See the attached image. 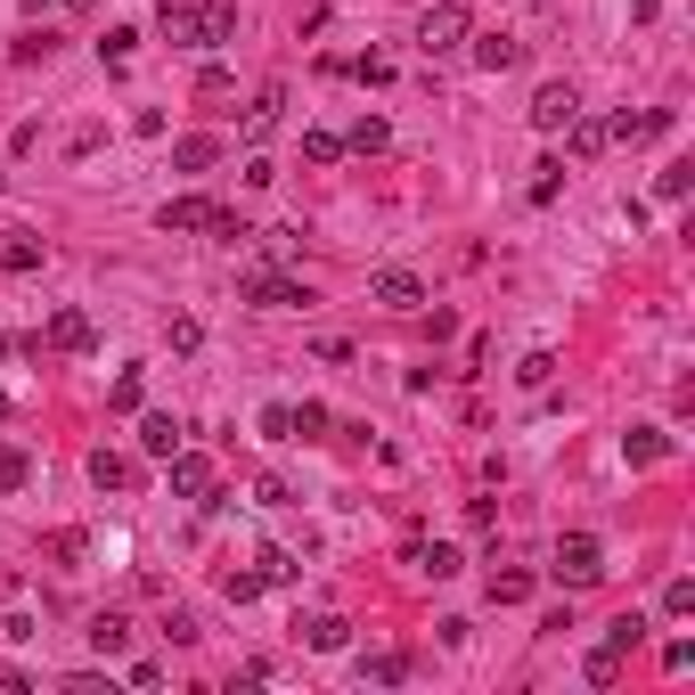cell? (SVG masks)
<instances>
[{
    "label": "cell",
    "mask_w": 695,
    "mask_h": 695,
    "mask_svg": "<svg viewBox=\"0 0 695 695\" xmlns=\"http://www.w3.org/2000/svg\"><path fill=\"white\" fill-rule=\"evenodd\" d=\"M147 402V385H139V369H123L115 385H107V409H139Z\"/></svg>",
    "instance_id": "cell-31"
},
{
    "label": "cell",
    "mask_w": 695,
    "mask_h": 695,
    "mask_svg": "<svg viewBox=\"0 0 695 695\" xmlns=\"http://www.w3.org/2000/svg\"><path fill=\"white\" fill-rule=\"evenodd\" d=\"M0 188H9V173H0Z\"/></svg>",
    "instance_id": "cell-45"
},
{
    "label": "cell",
    "mask_w": 695,
    "mask_h": 695,
    "mask_svg": "<svg viewBox=\"0 0 695 695\" xmlns=\"http://www.w3.org/2000/svg\"><path fill=\"white\" fill-rule=\"evenodd\" d=\"M581 680H589V687H614V680H622V646H598V655L581 663Z\"/></svg>",
    "instance_id": "cell-24"
},
{
    "label": "cell",
    "mask_w": 695,
    "mask_h": 695,
    "mask_svg": "<svg viewBox=\"0 0 695 695\" xmlns=\"http://www.w3.org/2000/svg\"><path fill=\"white\" fill-rule=\"evenodd\" d=\"M156 229H164V238H197V229H205V238H255V229L229 214V205H214V197H164Z\"/></svg>",
    "instance_id": "cell-1"
},
{
    "label": "cell",
    "mask_w": 695,
    "mask_h": 695,
    "mask_svg": "<svg viewBox=\"0 0 695 695\" xmlns=\"http://www.w3.org/2000/svg\"><path fill=\"white\" fill-rule=\"evenodd\" d=\"M0 361H9V335H0Z\"/></svg>",
    "instance_id": "cell-43"
},
{
    "label": "cell",
    "mask_w": 695,
    "mask_h": 695,
    "mask_svg": "<svg viewBox=\"0 0 695 695\" xmlns=\"http://www.w3.org/2000/svg\"><path fill=\"white\" fill-rule=\"evenodd\" d=\"M687 180H695V173H687V164H671V173L655 180V197H671V205H680V197H687Z\"/></svg>",
    "instance_id": "cell-41"
},
{
    "label": "cell",
    "mask_w": 695,
    "mask_h": 695,
    "mask_svg": "<svg viewBox=\"0 0 695 695\" xmlns=\"http://www.w3.org/2000/svg\"><path fill=\"white\" fill-rule=\"evenodd\" d=\"M255 573H262V589H287L294 573H303V564H294L287 549H262V557H255Z\"/></svg>",
    "instance_id": "cell-23"
},
{
    "label": "cell",
    "mask_w": 695,
    "mask_h": 695,
    "mask_svg": "<svg viewBox=\"0 0 695 695\" xmlns=\"http://www.w3.org/2000/svg\"><path fill=\"white\" fill-rule=\"evenodd\" d=\"M564 132H573V156H598V147H605V123L598 115H573Z\"/></svg>",
    "instance_id": "cell-29"
},
{
    "label": "cell",
    "mask_w": 695,
    "mask_h": 695,
    "mask_svg": "<svg viewBox=\"0 0 695 695\" xmlns=\"http://www.w3.org/2000/svg\"><path fill=\"white\" fill-rule=\"evenodd\" d=\"M262 442H294V402H270L262 409Z\"/></svg>",
    "instance_id": "cell-33"
},
{
    "label": "cell",
    "mask_w": 695,
    "mask_h": 695,
    "mask_svg": "<svg viewBox=\"0 0 695 695\" xmlns=\"http://www.w3.org/2000/svg\"><path fill=\"white\" fill-rule=\"evenodd\" d=\"M0 417H9V393H0Z\"/></svg>",
    "instance_id": "cell-44"
},
{
    "label": "cell",
    "mask_w": 695,
    "mask_h": 695,
    "mask_svg": "<svg viewBox=\"0 0 695 695\" xmlns=\"http://www.w3.org/2000/svg\"><path fill=\"white\" fill-rule=\"evenodd\" d=\"M173 164H180V173H214V164H221V139H214V132H188V139L173 147Z\"/></svg>",
    "instance_id": "cell-17"
},
{
    "label": "cell",
    "mask_w": 695,
    "mask_h": 695,
    "mask_svg": "<svg viewBox=\"0 0 695 695\" xmlns=\"http://www.w3.org/2000/svg\"><path fill=\"white\" fill-rule=\"evenodd\" d=\"M139 450H147V458H173V450H180V417L147 409V417H139Z\"/></svg>",
    "instance_id": "cell-13"
},
{
    "label": "cell",
    "mask_w": 695,
    "mask_h": 695,
    "mask_svg": "<svg viewBox=\"0 0 695 695\" xmlns=\"http://www.w3.org/2000/svg\"><path fill=\"white\" fill-rule=\"evenodd\" d=\"M467 58L483 74H508V66H523V41L516 33H467Z\"/></svg>",
    "instance_id": "cell-7"
},
{
    "label": "cell",
    "mask_w": 695,
    "mask_h": 695,
    "mask_svg": "<svg viewBox=\"0 0 695 695\" xmlns=\"http://www.w3.org/2000/svg\"><path fill=\"white\" fill-rule=\"evenodd\" d=\"M156 25L173 50H197V0H156Z\"/></svg>",
    "instance_id": "cell-10"
},
{
    "label": "cell",
    "mask_w": 695,
    "mask_h": 695,
    "mask_svg": "<svg viewBox=\"0 0 695 695\" xmlns=\"http://www.w3.org/2000/svg\"><path fill=\"white\" fill-rule=\"evenodd\" d=\"M369 303H385V311H417V303H426V279H417V270H376V279H369Z\"/></svg>",
    "instance_id": "cell-6"
},
{
    "label": "cell",
    "mask_w": 695,
    "mask_h": 695,
    "mask_svg": "<svg viewBox=\"0 0 695 695\" xmlns=\"http://www.w3.org/2000/svg\"><path fill=\"white\" fill-rule=\"evenodd\" d=\"M549 573L564 581V589H589V581H605V540L598 532H564L557 540V564Z\"/></svg>",
    "instance_id": "cell-3"
},
{
    "label": "cell",
    "mask_w": 695,
    "mask_h": 695,
    "mask_svg": "<svg viewBox=\"0 0 695 695\" xmlns=\"http://www.w3.org/2000/svg\"><path fill=\"white\" fill-rule=\"evenodd\" d=\"M132 50H139V33H132V25H107V41H98V58H107V66H123Z\"/></svg>",
    "instance_id": "cell-34"
},
{
    "label": "cell",
    "mask_w": 695,
    "mask_h": 695,
    "mask_svg": "<svg viewBox=\"0 0 695 695\" xmlns=\"http://www.w3.org/2000/svg\"><path fill=\"white\" fill-rule=\"evenodd\" d=\"M573 115H581V91H573V82H540V91H532V132H564Z\"/></svg>",
    "instance_id": "cell-5"
},
{
    "label": "cell",
    "mask_w": 695,
    "mask_h": 695,
    "mask_svg": "<svg viewBox=\"0 0 695 695\" xmlns=\"http://www.w3.org/2000/svg\"><path fill=\"white\" fill-rule=\"evenodd\" d=\"M303 646H311V655H344V646H352V622H344V614H320V622L303 630Z\"/></svg>",
    "instance_id": "cell-18"
},
{
    "label": "cell",
    "mask_w": 695,
    "mask_h": 695,
    "mask_svg": "<svg viewBox=\"0 0 695 695\" xmlns=\"http://www.w3.org/2000/svg\"><path fill=\"white\" fill-rule=\"evenodd\" d=\"M663 614H671V622H680V614H695V581H687V573L663 589Z\"/></svg>",
    "instance_id": "cell-37"
},
{
    "label": "cell",
    "mask_w": 695,
    "mask_h": 695,
    "mask_svg": "<svg viewBox=\"0 0 695 695\" xmlns=\"http://www.w3.org/2000/svg\"><path fill=\"white\" fill-rule=\"evenodd\" d=\"M328 434H335V417L320 402H294V442H328Z\"/></svg>",
    "instance_id": "cell-22"
},
{
    "label": "cell",
    "mask_w": 695,
    "mask_h": 695,
    "mask_svg": "<svg viewBox=\"0 0 695 695\" xmlns=\"http://www.w3.org/2000/svg\"><path fill=\"white\" fill-rule=\"evenodd\" d=\"M516 385H523V393H549V385H557V352H523V361H516Z\"/></svg>",
    "instance_id": "cell-20"
},
{
    "label": "cell",
    "mask_w": 695,
    "mask_h": 695,
    "mask_svg": "<svg viewBox=\"0 0 695 695\" xmlns=\"http://www.w3.org/2000/svg\"><path fill=\"white\" fill-rule=\"evenodd\" d=\"M41 9H74V0H25V17H41Z\"/></svg>",
    "instance_id": "cell-42"
},
{
    "label": "cell",
    "mask_w": 695,
    "mask_h": 695,
    "mask_svg": "<svg viewBox=\"0 0 695 695\" xmlns=\"http://www.w3.org/2000/svg\"><path fill=\"white\" fill-rule=\"evenodd\" d=\"M50 557H58V573H74V564L91 557V540H82V532H50Z\"/></svg>",
    "instance_id": "cell-30"
},
{
    "label": "cell",
    "mask_w": 695,
    "mask_h": 695,
    "mask_svg": "<svg viewBox=\"0 0 695 695\" xmlns=\"http://www.w3.org/2000/svg\"><path fill=\"white\" fill-rule=\"evenodd\" d=\"M361 680H376V687L409 680V655H361Z\"/></svg>",
    "instance_id": "cell-27"
},
{
    "label": "cell",
    "mask_w": 695,
    "mask_h": 695,
    "mask_svg": "<svg viewBox=\"0 0 695 695\" xmlns=\"http://www.w3.org/2000/svg\"><path fill=\"white\" fill-rule=\"evenodd\" d=\"M352 74H361L369 91H385V82H393V58H376V50H369V58H361V66H352Z\"/></svg>",
    "instance_id": "cell-40"
},
{
    "label": "cell",
    "mask_w": 695,
    "mask_h": 695,
    "mask_svg": "<svg viewBox=\"0 0 695 695\" xmlns=\"http://www.w3.org/2000/svg\"><path fill=\"white\" fill-rule=\"evenodd\" d=\"M9 50H17V58H25V66H41V58H50V50H58V41H50V25H41V17H33V25H25V33H17V41H9Z\"/></svg>",
    "instance_id": "cell-25"
},
{
    "label": "cell",
    "mask_w": 695,
    "mask_h": 695,
    "mask_svg": "<svg viewBox=\"0 0 695 695\" xmlns=\"http://www.w3.org/2000/svg\"><path fill=\"white\" fill-rule=\"evenodd\" d=\"M557 188H564V164L540 156V164H532V205H557Z\"/></svg>",
    "instance_id": "cell-26"
},
{
    "label": "cell",
    "mask_w": 695,
    "mask_h": 695,
    "mask_svg": "<svg viewBox=\"0 0 695 695\" xmlns=\"http://www.w3.org/2000/svg\"><path fill=\"white\" fill-rule=\"evenodd\" d=\"M279 107H287V82H262L255 107H246V147H262L270 132H279Z\"/></svg>",
    "instance_id": "cell-9"
},
{
    "label": "cell",
    "mask_w": 695,
    "mask_h": 695,
    "mask_svg": "<svg viewBox=\"0 0 695 695\" xmlns=\"http://www.w3.org/2000/svg\"><path fill=\"white\" fill-rule=\"evenodd\" d=\"M0 270H17V279H33V270H41V238H9V246H0Z\"/></svg>",
    "instance_id": "cell-21"
},
{
    "label": "cell",
    "mask_w": 695,
    "mask_h": 695,
    "mask_svg": "<svg viewBox=\"0 0 695 695\" xmlns=\"http://www.w3.org/2000/svg\"><path fill=\"white\" fill-rule=\"evenodd\" d=\"M335 156H344V139H335V132H303V164H335Z\"/></svg>",
    "instance_id": "cell-36"
},
{
    "label": "cell",
    "mask_w": 695,
    "mask_h": 695,
    "mask_svg": "<svg viewBox=\"0 0 695 695\" xmlns=\"http://www.w3.org/2000/svg\"><path fill=\"white\" fill-rule=\"evenodd\" d=\"M221 598L229 605H255L262 598V573H221Z\"/></svg>",
    "instance_id": "cell-35"
},
{
    "label": "cell",
    "mask_w": 695,
    "mask_h": 695,
    "mask_svg": "<svg viewBox=\"0 0 695 695\" xmlns=\"http://www.w3.org/2000/svg\"><path fill=\"white\" fill-rule=\"evenodd\" d=\"M532 589H540V581L523 573V564H499V557H491V605H523Z\"/></svg>",
    "instance_id": "cell-16"
},
{
    "label": "cell",
    "mask_w": 695,
    "mask_h": 695,
    "mask_svg": "<svg viewBox=\"0 0 695 695\" xmlns=\"http://www.w3.org/2000/svg\"><path fill=\"white\" fill-rule=\"evenodd\" d=\"M467 33H475V9H467V0H434V9L417 17V50H426V58L467 50Z\"/></svg>",
    "instance_id": "cell-2"
},
{
    "label": "cell",
    "mask_w": 695,
    "mask_h": 695,
    "mask_svg": "<svg viewBox=\"0 0 695 695\" xmlns=\"http://www.w3.org/2000/svg\"><path fill=\"white\" fill-rule=\"evenodd\" d=\"M238 294H246L255 311H311V287H303V279H287V270H246Z\"/></svg>",
    "instance_id": "cell-4"
},
{
    "label": "cell",
    "mask_w": 695,
    "mask_h": 695,
    "mask_svg": "<svg viewBox=\"0 0 695 695\" xmlns=\"http://www.w3.org/2000/svg\"><path fill=\"white\" fill-rule=\"evenodd\" d=\"M402 564H409V573L450 581V573H458V549H442V540H434V549H426V540H409V549H402Z\"/></svg>",
    "instance_id": "cell-15"
},
{
    "label": "cell",
    "mask_w": 695,
    "mask_h": 695,
    "mask_svg": "<svg viewBox=\"0 0 695 695\" xmlns=\"http://www.w3.org/2000/svg\"><path fill=\"white\" fill-rule=\"evenodd\" d=\"M33 483V458L25 450H0V491H25Z\"/></svg>",
    "instance_id": "cell-32"
},
{
    "label": "cell",
    "mask_w": 695,
    "mask_h": 695,
    "mask_svg": "<svg viewBox=\"0 0 695 695\" xmlns=\"http://www.w3.org/2000/svg\"><path fill=\"white\" fill-rule=\"evenodd\" d=\"M91 483H98V491H132L139 467H132V458H115V450H91Z\"/></svg>",
    "instance_id": "cell-19"
},
{
    "label": "cell",
    "mask_w": 695,
    "mask_h": 695,
    "mask_svg": "<svg viewBox=\"0 0 695 695\" xmlns=\"http://www.w3.org/2000/svg\"><path fill=\"white\" fill-rule=\"evenodd\" d=\"M164 467H173V491H180V499H197V508H205V491H214V458H197V450H173Z\"/></svg>",
    "instance_id": "cell-8"
},
{
    "label": "cell",
    "mask_w": 695,
    "mask_h": 695,
    "mask_svg": "<svg viewBox=\"0 0 695 695\" xmlns=\"http://www.w3.org/2000/svg\"><path fill=\"white\" fill-rule=\"evenodd\" d=\"M646 639V614H622L614 630H605V646H622V655H630V646H639Z\"/></svg>",
    "instance_id": "cell-38"
},
{
    "label": "cell",
    "mask_w": 695,
    "mask_h": 695,
    "mask_svg": "<svg viewBox=\"0 0 695 695\" xmlns=\"http://www.w3.org/2000/svg\"><path fill=\"white\" fill-rule=\"evenodd\" d=\"M82 639H91V655H123V646H132V622H123V614H91Z\"/></svg>",
    "instance_id": "cell-14"
},
{
    "label": "cell",
    "mask_w": 695,
    "mask_h": 695,
    "mask_svg": "<svg viewBox=\"0 0 695 695\" xmlns=\"http://www.w3.org/2000/svg\"><path fill=\"white\" fill-rule=\"evenodd\" d=\"M50 352H91V311H50Z\"/></svg>",
    "instance_id": "cell-11"
},
{
    "label": "cell",
    "mask_w": 695,
    "mask_h": 695,
    "mask_svg": "<svg viewBox=\"0 0 695 695\" xmlns=\"http://www.w3.org/2000/svg\"><path fill=\"white\" fill-rule=\"evenodd\" d=\"M622 458H630V467H663V458H671V434H663V426H630V434H622Z\"/></svg>",
    "instance_id": "cell-12"
},
{
    "label": "cell",
    "mask_w": 695,
    "mask_h": 695,
    "mask_svg": "<svg viewBox=\"0 0 695 695\" xmlns=\"http://www.w3.org/2000/svg\"><path fill=\"white\" fill-rule=\"evenodd\" d=\"M385 115H361V123H352V147H361V156H385Z\"/></svg>",
    "instance_id": "cell-28"
},
{
    "label": "cell",
    "mask_w": 695,
    "mask_h": 695,
    "mask_svg": "<svg viewBox=\"0 0 695 695\" xmlns=\"http://www.w3.org/2000/svg\"><path fill=\"white\" fill-rule=\"evenodd\" d=\"M164 639H173V646H197L205 630H197V614H164Z\"/></svg>",
    "instance_id": "cell-39"
}]
</instances>
